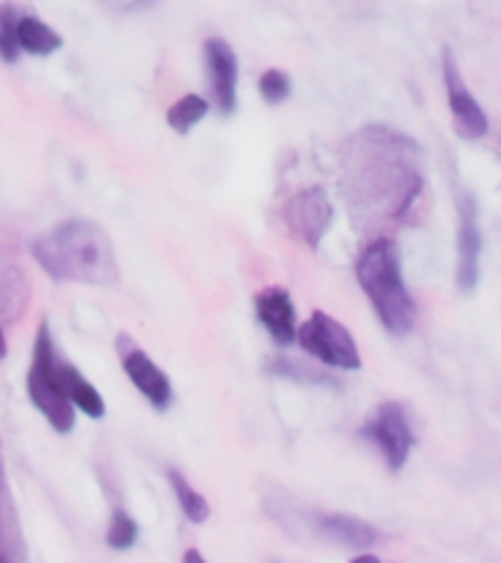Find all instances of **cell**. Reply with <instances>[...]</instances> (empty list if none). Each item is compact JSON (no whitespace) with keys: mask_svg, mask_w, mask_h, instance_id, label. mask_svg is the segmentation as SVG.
<instances>
[{"mask_svg":"<svg viewBox=\"0 0 501 563\" xmlns=\"http://www.w3.org/2000/svg\"><path fill=\"white\" fill-rule=\"evenodd\" d=\"M33 255L56 282L118 285V255L103 227L91 220H65L35 241Z\"/></svg>","mask_w":501,"mask_h":563,"instance_id":"obj_1","label":"cell"},{"mask_svg":"<svg viewBox=\"0 0 501 563\" xmlns=\"http://www.w3.org/2000/svg\"><path fill=\"white\" fill-rule=\"evenodd\" d=\"M358 285L376 308L387 332L408 334L413 329V299L404 288L402 258L390 238H376L358 255Z\"/></svg>","mask_w":501,"mask_h":563,"instance_id":"obj_2","label":"cell"},{"mask_svg":"<svg viewBox=\"0 0 501 563\" xmlns=\"http://www.w3.org/2000/svg\"><path fill=\"white\" fill-rule=\"evenodd\" d=\"M33 358L42 361V367L47 369V376L53 378V385L68 396L70 402H74V408H79V411L86 413V417H91V420H103L105 417L103 394H100V390H97V387L91 385V382H88V378L82 376L74 364H70V361L56 355V346H53L47 323H42V329H38V334H35Z\"/></svg>","mask_w":501,"mask_h":563,"instance_id":"obj_3","label":"cell"},{"mask_svg":"<svg viewBox=\"0 0 501 563\" xmlns=\"http://www.w3.org/2000/svg\"><path fill=\"white\" fill-rule=\"evenodd\" d=\"M297 343L311 355V358L323 361L334 369H358L360 355L358 343L349 334V329L343 323H337L334 317L316 311L299 325Z\"/></svg>","mask_w":501,"mask_h":563,"instance_id":"obj_4","label":"cell"},{"mask_svg":"<svg viewBox=\"0 0 501 563\" xmlns=\"http://www.w3.org/2000/svg\"><path fill=\"white\" fill-rule=\"evenodd\" d=\"M364 438L376 443V449L381 452V457H385L387 466H390L393 473H399V470L408 464V457H411L413 449V431L411 420H408V413H404L402 405H381L376 411V417L364 426Z\"/></svg>","mask_w":501,"mask_h":563,"instance_id":"obj_5","label":"cell"},{"mask_svg":"<svg viewBox=\"0 0 501 563\" xmlns=\"http://www.w3.org/2000/svg\"><path fill=\"white\" fill-rule=\"evenodd\" d=\"M205 70H209L211 100L220 114H235L237 109V56L223 38H209L202 44Z\"/></svg>","mask_w":501,"mask_h":563,"instance_id":"obj_6","label":"cell"},{"mask_svg":"<svg viewBox=\"0 0 501 563\" xmlns=\"http://www.w3.org/2000/svg\"><path fill=\"white\" fill-rule=\"evenodd\" d=\"M285 223L299 241L316 246L332 223V202L320 188H305L297 197H290L285 206Z\"/></svg>","mask_w":501,"mask_h":563,"instance_id":"obj_7","label":"cell"},{"mask_svg":"<svg viewBox=\"0 0 501 563\" xmlns=\"http://www.w3.org/2000/svg\"><path fill=\"white\" fill-rule=\"evenodd\" d=\"M26 394L33 399V405L42 411V417L51 422L53 431L59 434H70L74 422H77V408L68 396L62 394L59 387L53 385V378L47 376V369L42 367V361L33 358V367L26 373Z\"/></svg>","mask_w":501,"mask_h":563,"instance_id":"obj_8","label":"cell"},{"mask_svg":"<svg viewBox=\"0 0 501 563\" xmlns=\"http://www.w3.org/2000/svg\"><path fill=\"white\" fill-rule=\"evenodd\" d=\"M481 223L475 214L472 197L460 200L457 211V285L464 290H472L481 276Z\"/></svg>","mask_w":501,"mask_h":563,"instance_id":"obj_9","label":"cell"},{"mask_svg":"<svg viewBox=\"0 0 501 563\" xmlns=\"http://www.w3.org/2000/svg\"><path fill=\"white\" fill-rule=\"evenodd\" d=\"M443 77H446V97H448V109H452V118H455V130L469 141L483 139L487 130H490L487 112H483L481 103L469 95V88H466L464 77L457 74L455 62H452L448 53H446V70H443Z\"/></svg>","mask_w":501,"mask_h":563,"instance_id":"obj_10","label":"cell"},{"mask_svg":"<svg viewBox=\"0 0 501 563\" xmlns=\"http://www.w3.org/2000/svg\"><path fill=\"white\" fill-rule=\"evenodd\" d=\"M123 373L130 376V382L135 385L144 399H147L156 411H165L174 402V385H170V378L162 367H158L156 361L149 358L144 350H130L123 352Z\"/></svg>","mask_w":501,"mask_h":563,"instance_id":"obj_11","label":"cell"},{"mask_svg":"<svg viewBox=\"0 0 501 563\" xmlns=\"http://www.w3.org/2000/svg\"><path fill=\"white\" fill-rule=\"evenodd\" d=\"M255 314L261 320V325L270 332V338L281 346H290L297 343V308H293V299L285 288L272 285V288H264L258 297H255Z\"/></svg>","mask_w":501,"mask_h":563,"instance_id":"obj_12","label":"cell"},{"mask_svg":"<svg viewBox=\"0 0 501 563\" xmlns=\"http://www.w3.org/2000/svg\"><path fill=\"white\" fill-rule=\"evenodd\" d=\"M316 526L329 540L341 545H349V549H369L372 543H378V531L360 519L349 517V514H320L316 517Z\"/></svg>","mask_w":501,"mask_h":563,"instance_id":"obj_13","label":"cell"},{"mask_svg":"<svg viewBox=\"0 0 501 563\" xmlns=\"http://www.w3.org/2000/svg\"><path fill=\"white\" fill-rule=\"evenodd\" d=\"M18 47L30 56H53L62 47V35L42 18L18 15Z\"/></svg>","mask_w":501,"mask_h":563,"instance_id":"obj_14","label":"cell"},{"mask_svg":"<svg viewBox=\"0 0 501 563\" xmlns=\"http://www.w3.org/2000/svg\"><path fill=\"white\" fill-rule=\"evenodd\" d=\"M209 100L200 95H185L179 97L170 109H167L165 121L167 126L176 132V135H188V132L197 126V123H202V118L209 114Z\"/></svg>","mask_w":501,"mask_h":563,"instance_id":"obj_15","label":"cell"},{"mask_svg":"<svg viewBox=\"0 0 501 563\" xmlns=\"http://www.w3.org/2000/svg\"><path fill=\"white\" fill-rule=\"evenodd\" d=\"M167 478H170V487H174V493H176V501H179V508H182V514L188 517V522H193V526H202V522H205L211 514L205 496H202V493H197V487H193V484L188 482V478H185L179 470H167Z\"/></svg>","mask_w":501,"mask_h":563,"instance_id":"obj_16","label":"cell"},{"mask_svg":"<svg viewBox=\"0 0 501 563\" xmlns=\"http://www.w3.org/2000/svg\"><path fill=\"white\" fill-rule=\"evenodd\" d=\"M135 540H138V522L126 510H114L109 519V531H105V543L118 552H126L135 545Z\"/></svg>","mask_w":501,"mask_h":563,"instance_id":"obj_17","label":"cell"},{"mask_svg":"<svg viewBox=\"0 0 501 563\" xmlns=\"http://www.w3.org/2000/svg\"><path fill=\"white\" fill-rule=\"evenodd\" d=\"M21 47H18V12L15 7H0V59L18 62Z\"/></svg>","mask_w":501,"mask_h":563,"instance_id":"obj_18","label":"cell"},{"mask_svg":"<svg viewBox=\"0 0 501 563\" xmlns=\"http://www.w3.org/2000/svg\"><path fill=\"white\" fill-rule=\"evenodd\" d=\"M290 88H293L290 86V77L279 68L264 70L261 79H258V91H261L264 103H270V106L285 103V100L290 97Z\"/></svg>","mask_w":501,"mask_h":563,"instance_id":"obj_19","label":"cell"},{"mask_svg":"<svg viewBox=\"0 0 501 563\" xmlns=\"http://www.w3.org/2000/svg\"><path fill=\"white\" fill-rule=\"evenodd\" d=\"M7 358V338H3V329H0V361Z\"/></svg>","mask_w":501,"mask_h":563,"instance_id":"obj_20","label":"cell"},{"mask_svg":"<svg viewBox=\"0 0 501 563\" xmlns=\"http://www.w3.org/2000/svg\"><path fill=\"white\" fill-rule=\"evenodd\" d=\"M185 561H200L202 563V554L197 552V549H191V552H185Z\"/></svg>","mask_w":501,"mask_h":563,"instance_id":"obj_21","label":"cell"}]
</instances>
